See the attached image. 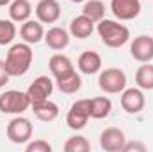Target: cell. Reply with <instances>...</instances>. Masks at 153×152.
Returning <instances> with one entry per match:
<instances>
[{
	"label": "cell",
	"mask_w": 153,
	"mask_h": 152,
	"mask_svg": "<svg viewBox=\"0 0 153 152\" xmlns=\"http://www.w3.org/2000/svg\"><path fill=\"white\" fill-rule=\"evenodd\" d=\"M4 61H5V68H7L9 75L11 77H22L30 70L32 61H34V52H32L30 45L25 43V41L14 43L7 50Z\"/></svg>",
	"instance_id": "1"
},
{
	"label": "cell",
	"mask_w": 153,
	"mask_h": 152,
	"mask_svg": "<svg viewBox=\"0 0 153 152\" xmlns=\"http://www.w3.org/2000/svg\"><path fill=\"white\" fill-rule=\"evenodd\" d=\"M96 31H98L102 43L109 48H121L123 45L130 41V29L119 23V20L103 18L96 23Z\"/></svg>",
	"instance_id": "2"
},
{
	"label": "cell",
	"mask_w": 153,
	"mask_h": 152,
	"mask_svg": "<svg viewBox=\"0 0 153 152\" xmlns=\"http://www.w3.org/2000/svg\"><path fill=\"white\" fill-rule=\"evenodd\" d=\"M30 109V100L27 91L7 90L0 95V113L4 114H23Z\"/></svg>",
	"instance_id": "3"
},
{
	"label": "cell",
	"mask_w": 153,
	"mask_h": 152,
	"mask_svg": "<svg viewBox=\"0 0 153 152\" xmlns=\"http://www.w3.org/2000/svg\"><path fill=\"white\" fill-rule=\"evenodd\" d=\"M98 88L107 95H121V91L126 88V74L121 68H105L100 70L98 75Z\"/></svg>",
	"instance_id": "4"
},
{
	"label": "cell",
	"mask_w": 153,
	"mask_h": 152,
	"mask_svg": "<svg viewBox=\"0 0 153 152\" xmlns=\"http://www.w3.org/2000/svg\"><path fill=\"white\" fill-rule=\"evenodd\" d=\"M34 132V125L30 123L29 118L22 116V114H14V118L7 123L5 134L9 138V141L16 143V145H25L30 141Z\"/></svg>",
	"instance_id": "5"
},
{
	"label": "cell",
	"mask_w": 153,
	"mask_h": 152,
	"mask_svg": "<svg viewBox=\"0 0 153 152\" xmlns=\"http://www.w3.org/2000/svg\"><path fill=\"white\" fill-rule=\"evenodd\" d=\"M89 99H80L71 104L66 114V123L71 131H82L89 122Z\"/></svg>",
	"instance_id": "6"
},
{
	"label": "cell",
	"mask_w": 153,
	"mask_h": 152,
	"mask_svg": "<svg viewBox=\"0 0 153 152\" xmlns=\"http://www.w3.org/2000/svg\"><path fill=\"white\" fill-rule=\"evenodd\" d=\"M121 108L128 114H139L146 106V97L141 88H125L121 91Z\"/></svg>",
	"instance_id": "7"
},
{
	"label": "cell",
	"mask_w": 153,
	"mask_h": 152,
	"mask_svg": "<svg viewBox=\"0 0 153 152\" xmlns=\"http://www.w3.org/2000/svg\"><path fill=\"white\" fill-rule=\"evenodd\" d=\"M111 11L119 22L135 20L141 14V0H111Z\"/></svg>",
	"instance_id": "8"
},
{
	"label": "cell",
	"mask_w": 153,
	"mask_h": 152,
	"mask_svg": "<svg viewBox=\"0 0 153 152\" xmlns=\"http://www.w3.org/2000/svg\"><path fill=\"white\" fill-rule=\"evenodd\" d=\"M52 91H53V81H52V77H48V75L36 77L29 84V88H27V95H29L30 104H36V102L50 99Z\"/></svg>",
	"instance_id": "9"
},
{
	"label": "cell",
	"mask_w": 153,
	"mask_h": 152,
	"mask_svg": "<svg viewBox=\"0 0 153 152\" xmlns=\"http://www.w3.org/2000/svg\"><path fill=\"white\" fill-rule=\"evenodd\" d=\"M126 143V136L117 127H107L100 134V147L105 152H123Z\"/></svg>",
	"instance_id": "10"
},
{
	"label": "cell",
	"mask_w": 153,
	"mask_h": 152,
	"mask_svg": "<svg viewBox=\"0 0 153 152\" xmlns=\"http://www.w3.org/2000/svg\"><path fill=\"white\" fill-rule=\"evenodd\" d=\"M130 56L139 63H150L153 59V38L141 34L130 43Z\"/></svg>",
	"instance_id": "11"
},
{
	"label": "cell",
	"mask_w": 153,
	"mask_h": 152,
	"mask_svg": "<svg viewBox=\"0 0 153 152\" xmlns=\"http://www.w3.org/2000/svg\"><path fill=\"white\" fill-rule=\"evenodd\" d=\"M48 68H50V74L53 77V81L64 79V77L71 75L73 72H76L71 59L64 54H53L48 61Z\"/></svg>",
	"instance_id": "12"
},
{
	"label": "cell",
	"mask_w": 153,
	"mask_h": 152,
	"mask_svg": "<svg viewBox=\"0 0 153 152\" xmlns=\"http://www.w3.org/2000/svg\"><path fill=\"white\" fill-rule=\"evenodd\" d=\"M76 68L84 75L100 74V70H102V56L98 52H94V50H85V52H82L78 56Z\"/></svg>",
	"instance_id": "13"
},
{
	"label": "cell",
	"mask_w": 153,
	"mask_h": 152,
	"mask_svg": "<svg viewBox=\"0 0 153 152\" xmlns=\"http://www.w3.org/2000/svg\"><path fill=\"white\" fill-rule=\"evenodd\" d=\"M61 13V4L57 0H39L36 5V16L41 23H55Z\"/></svg>",
	"instance_id": "14"
},
{
	"label": "cell",
	"mask_w": 153,
	"mask_h": 152,
	"mask_svg": "<svg viewBox=\"0 0 153 152\" xmlns=\"http://www.w3.org/2000/svg\"><path fill=\"white\" fill-rule=\"evenodd\" d=\"M70 32L62 27H52L45 32V43L48 45V48L55 50V52H61L64 50L68 45H70Z\"/></svg>",
	"instance_id": "15"
},
{
	"label": "cell",
	"mask_w": 153,
	"mask_h": 152,
	"mask_svg": "<svg viewBox=\"0 0 153 152\" xmlns=\"http://www.w3.org/2000/svg\"><path fill=\"white\" fill-rule=\"evenodd\" d=\"M20 36L29 45H36L39 41H43L45 39L43 23L39 20H27V22H23L22 27H20Z\"/></svg>",
	"instance_id": "16"
},
{
	"label": "cell",
	"mask_w": 153,
	"mask_h": 152,
	"mask_svg": "<svg viewBox=\"0 0 153 152\" xmlns=\"http://www.w3.org/2000/svg\"><path fill=\"white\" fill-rule=\"evenodd\" d=\"M94 32V22L85 14H78L70 23V34L76 39H85Z\"/></svg>",
	"instance_id": "17"
},
{
	"label": "cell",
	"mask_w": 153,
	"mask_h": 152,
	"mask_svg": "<svg viewBox=\"0 0 153 152\" xmlns=\"http://www.w3.org/2000/svg\"><path fill=\"white\" fill-rule=\"evenodd\" d=\"M30 109H32L34 116L41 122H53L59 116V106L55 102H52L50 99L36 102V104H30Z\"/></svg>",
	"instance_id": "18"
},
{
	"label": "cell",
	"mask_w": 153,
	"mask_h": 152,
	"mask_svg": "<svg viewBox=\"0 0 153 152\" xmlns=\"http://www.w3.org/2000/svg\"><path fill=\"white\" fill-rule=\"evenodd\" d=\"M32 16V4L30 0H13L9 4V18L14 23H23Z\"/></svg>",
	"instance_id": "19"
},
{
	"label": "cell",
	"mask_w": 153,
	"mask_h": 152,
	"mask_svg": "<svg viewBox=\"0 0 153 152\" xmlns=\"http://www.w3.org/2000/svg\"><path fill=\"white\" fill-rule=\"evenodd\" d=\"M112 113V102L109 97H93L89 99V114L94 120H103Z\"/></svg>",
	"instance_id": "20"
},
{
	"label": "cell",
	"mask_w": 153,
	"mask_h": 152,
	"mask_svg": "<svg viewBox=\"0 0 153 152\" xmlns=\"http://www.w3.org/2000/svg\"><path fill=\"white\" fill-rule=\"evenodd\" d=\"M135 84L143 91H152L153 90V65L143 63L137 72H135Z\"/></svg>",
	"instance_id": "21"
},
{
	"label": "cell",
	"mask_w": 153,
	"mask_h": 152,
	"mask_svg": "<svg viewBox=\"0 0 153 152\" xmlns=\"http://www.w3.org/2000/svg\"><path fill=\"white\" fill-rule=\"evenodd\" d=\"M55 84H57L59 91H62L64 95H75V93L80 91V88H82V77H80L78 72H73L71 75L55 81Z\"/></svg>",
	"instance_id": "22"
},
{
	"label": "cell",
	"mask_w": 153,
	"mask_h": 152,
	"mask_svg": "<svg viewBox=\"0 0 153 152\" xmlns=\"http://www.w3.org/2000/svg\"><path fill=\"white\" fill-rule=\"evenodd\" d=\"M82 14L91 18L94 23H98L100 20L105 18V4L102 0H85L82 7Z\"/></svg>",
	"instance_id": "23"
},
{
	"label": "cell",
	"mask_w": 153,
	"mask_h": 152,
	"mask_svg": "<svg viewBox=\"0 0 153 152\" xmlns=\"http://www.w3.org/2000/svg\"><path fill=\"white\" fill-rule=\"evenodd\" d=\"M62 149H64V152H87V150H91V143H89V140L85 136L75 134V136L66 140Z\"/></svg>",
	"instance_id": "24"
},
{
	"label": "cell",
	"mask_w": 153,
	"mask_h": 152,
	"mask_svg": "<svg viewBox=\"0 0 153 152\" xmlns=\"http://www.w3.org/2000/svg\"><path fill=\"white\" fill-rule=\"evenodd\" d=\"M16 25H14V22L9 18V20H4V18H0V45L4 47V45H9V43H13L14 38H16Z\"/></svg>",
	"instance_id": "25"
},
{
	"label": "cell",
	"mask_w": 153,
	"mask_h": 152,
	"mask_svg": "<svg viewBox=\"0 0 153 152\" xmlns=\"http://www.w3.org/2000/svg\"><path fill=\"white\" fill-rule=\"evenodd\" d=\"M25 150L27 152H52V145L46 140H34L25 143Z\"/></svg>",
	"instance_id": "26"
},
{
	"label": "cell",
	"mask_w": 153,
	"mask_h": 152,
	"mask_svg": "<svg viewBox=\"0 0 153 152\" xmlns=\"http://www.w3.org/2000/svg\"><path fill=\"white\" fill-rule=\"evenodd\" d=\"M123 152H146V145L143 141H126Z\"/></svg>",
	"instance_id": "27"
},
{
	"label": "cell",
	"mask_w": 153,
	"mask_h": 152,
	"mask_svg": "<svg viewBox=\"0 0 153 152\" xmlns=\"http://www.w3.org/2000/svg\"><path fill=\"white\" fill-rule=\"evenodd\" d=\"M9 79H11V75H9V72L5 68V61L0 59V88H4L9 82Z\"/></svg>",
	"instance_id": "28"
},
{
	"label": "cell",
	"mask_w": 153,
	"mask_h": 152,
	"mask_svg": "<svg viewBox=\"0 0 153 152\" xmlns=\"http://www.w3.org/2000/svg\"><path fill=\"white\" fill-rule=\"evenodd\" d=\"M13 0H0V7H5V5H9Z\"/></svg>",
	"instance_id": "29"
},
{
	"label": "cell",
	"mask_w": 153,
	"mask_h": 152,
	"mask_svg": "<svg viewBox=\"0 0 153 152\" xmlns=\"http://www.w3.org/2000/svg\"><path fill=\"white\" fill-rule=\"evenodd\" d=\"M73 4H82V2H85V0H71Z\"/></svg>",
	"instance_id": "30"
}]
</instances>
